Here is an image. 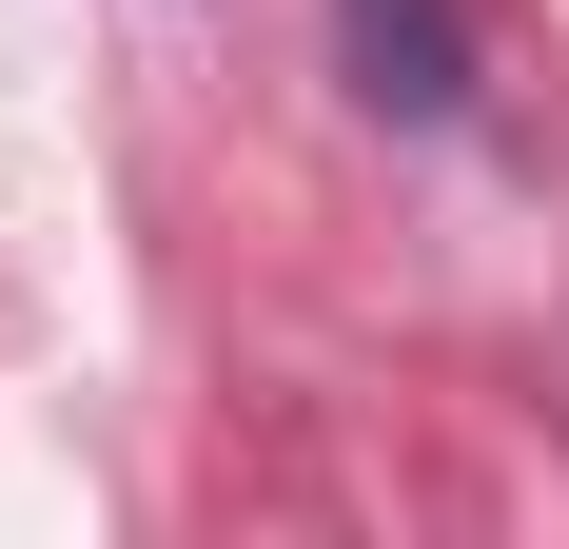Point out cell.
Masks as SVG:
<instances>
[{
	"mask_svg": "<svg viewBox=\"0 0 569 549\" xmlns=\"http://www.w3.org/2000/svg\"><path fill=\"white\" fill-rule=\"evenodd\" d=\"M335 40H353V79L393 118H452L471 99V0H335Z\"/></svg>",
	"mask_w": 569,
	"mask_h": 549,
	"instance_id": "obj_1",
	"label": "cell"
}]
</instances>
